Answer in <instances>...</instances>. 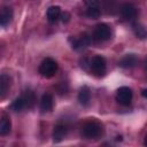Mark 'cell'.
<instances>
[{
    "label": "cell",
    "instance_id": "cell-1",
    "mask_svg": "<svg viewBox=\"0 0 147 147\" xmlns=\"http://www.w3.org/2000/svg\"><path fill=\"white\" fill-rule=\"evenodd\" d=\"M103 127L96 121H88L82 127V136L86 139H95L102 136Z\"/></svg>",
    "mask_w": 147,
    "mask_h": 147
},
{
    "label": "cell",
    "instance_id": "cell-2",
    "mask_svg": "<svg viewBox=\"0 0 147 147\" xmlns=\"http://www.w3.org/2000/svg\"><path fill=\"white\" fill-rule=\"evenodd\" d=\"M106 60L101 55H95L88 60V70L95 77H103L106 74Z\"/></svg>",
    "mask_w": 147,
    "mask_h": 147
},
{
    "label": "cell",
    "instance_id": "cell-3",
    "mask_svg": "<svg viewBox=\"0 0 147 147\" xmlns=\"http://www.w3.org/2000/svg\"><path fill=\"white\" fill-rule=\"evenodd\" d=\"M57 71V63L51 57H46L39 65V74L45 78L53 77Z\"/></svg>",
    "mask_w": 147,
    "mask_h": 147
},
{
    "label": "cell",
    "instance_id": "cell-4",
    "mask_svg": "<svg viewBox=\"0 0 147 147\" xmlns=\"http://www.w3.org/2000/svg\"><path fill=\"white\" fill-rule=\"evenodd\" d=\"M92 38L94 41L96 42H105L107 40H109L111 38V29L109 25L105 24V23H100L95 26Z\"/></svg>",
    "mask_w": 147,
    "mask_h": 147
},
{
    "label": "cell",
    "instance_id": "cell-5",
    "mask_svg": "<svg viewBox=\"0 0 147 147\" xmlns=\"http://www.w3.org/2000/svg\"><path fill=\"white\" fill-rule=\"evenodd\" d=\"M116 100L123 106H129L132 101V91L127 86H122L116 92Z\"/></svg>",
    "mask_w": 147,
    "mask_h": 147
},
{
    "label": "cell",
    "instance_id": "cell-6",
    "mask_svg": "<svg viewBox=\"0 0 147 147\" xmlns=\"http://www.w3.org/2000/svg\"><path fill=\"white\" fill-rule=\"evenodd\" d=\"M92 40H93V38L91 36H88L87 33H84L72 41V48L75 51H83L91 45Z\"/></svg>",
    "mask_w": 147,
    "mask_h": 147
},
{
    "label": "cell",
    "instance_id": "cell-7",
    "mask_svg": "<svg viewBox=\"0 0 147 147\" xmlns=\"http://www.w3.org/2000/svg\"><path fill=\"white\" fill-rule=\"evenodd\" d=\"M137 14H138V10H137L136 6H133L132 3H124L121 7V15L126 21H131V20L136 18Z\"/></svg>",
    "mask_w": 147,
    "mask_h": 147
},
{
    "label": "cell",
    "instance_id": "cell-8",
    "mask_svg": "<svg viewBox=\"0 0 147 147\" xmlns=\"http://www.w3.org/2000/svg\"><path fill=\"white\" fill-rule=\"evenodd\" d=\"M68 133V126L64 123H59L54 126L53 130V141L54 142H60L64 139V137Z\"/></svg>",
    "mask_w": 147,
    "mask_h": 147
},
{
    "label": "cell",
    "instance_id": "cell-9",
    "mask_svg": "<svg viewBox=\"0 0 147 147\" xmlns=\"http://www.w3.org/2000/svg\"><path fill=\"white\" fill-rule=\"evenodd\" d=\"M138 62V57L136 54H126L125 56H123L119 62H118V65L121 68H124V69H129V68H132L137 64Z\"/></svg>",
    "mask_w": 147,
    "mask_h": 147
},
{
    "label": "cell",
    "instance_id": "cell-10",
    "mask_svg": "<svg viewBox=\"0 0 147 147\" xmlns=\"http://www.w3.org/2000/svg\"><path fill=\"white\" fill-rule=\"evenodd\" d=\"M61 14H62L61 8L59 6H51L47 9L46 16H47V20L49 23H56L61 18Z\"/></svg>",
    "mask_w": 147,
    "mask_h": 147
},
{
    "label": "cell",
    "instance_id": "cell-11",
    "mask_svg": "<svg viewBox=\"0 0 147 147\" xmlns=\"http://www.w3.org/2000/svg\"><path fill=\"white\" fill-rule=\"evenodd\" d=\"M78 101L84 107H86V106L90 105V101H91V91H90V88L86 85H84L83 87H80L79 93H78Z\"/></svg>",
    "mask_w": 147,
    "mask_h": 147
},
{
    "label": "cell",
    "instance_id": "cell-12",
    "mask_svg": "<svg viewBox=\"0 0 147 147\" xmlns=\"http://www.w3.org/2000/svg\"><path fill=\"white\" fill-rule=\"evenodd\" d=\"M11 18H13V10L10 7H3L1 9V14H0V24L2 28L7 26L10 22H11Z\"/></svg>",
    "mask_w": 147,
    "mask_h": 147
},
{
    "label": "cell",
    "instance_id": "cell-13",
    "mask_svg": "<svg viewBox=\"0 0 147 147\" xmlns=\"http://www.w3.org/2000/svg\"><path fill=\"white\" fill-rule=\"evenodd\" d=\"M53 108V96L49 93H45L41 96L40 100V109L42 113H47L51 111Z\"/></svg>",
    "mask_w": 147,
    "mask_h": 147
},
{
    "label": "cell",
    "instance_id": "cell-14",
    "mask_svg": "<svg viewBox=\"0 0 147 147\" xmlns=\"http://www.w3.org/2000/svg\"><path fill=\"white\" fill-rule=\"evenodd\" d=\"M10 84H11V78L8 75L2 74L0 76V96L1 98L6 95V93L10 88Z\"/></svg>",
    "mask_w": 147,
    "mask_h": 147
},
{
    "label": "cell",
    "instance_id": "cell-15",
    "mask_svg": "<svg viewBox=\"0 0 147 147\" xmlns=\"http://www.w3.org/2000/svg\"><path fill=\"white\" fill-rule=\"evenodd\" d=\"M10 129H11V123H10V119L8 116H2L1 117V121H0V134L1 136H6L10 132Z\"/></svg>",
    "mask_w": 147,
    "mask_h": 147
},
{
    "label": "cell",
    "instance_id": "cell-16",
    "mask_svg": "<svg viewBox=\"0 0 147 147\" xmlns=\"http://www.w3.org/2000/svg\"><path fill=\"white\" fill-rule=\"evenodd\" d=\"M22 96H23V99H24V101H25V106H26L28 109H30V108H32V107L34 106L36 95H34V92H33V91L26 90V91H24V93H23Z\"/></svg>",
    "mask_w": 147,
    "mask_h": 147
},
{
    "label": "cell",
    "instance_id": "cell-17",
    "mask_svg": "<svg viewBox=\"0 0 147 147\" xmlns=\"http://www.w3.org/2000/svg\"><path fill=\"white\" fill-rule=\"evenodd\" d=\"M132 29H133L134 34L138 38H140V39H146L147 38V29L144 25H141L140 23H138V22L133 23L132 24Z\"/></svg>",
    "mask_w": 147,
    "mask_h": 147
},
{
    "label": "cell",
    "instance_id": "cell-18",
    "mask_svg": "<svg viewBox=\"0 0 147 147\" xmlns=\"http://www.w3.org/2000/svg\"><path fill=\"white\" fill-rule=\"evenodd\" d=\"M10 108H11L15 113H20V111H22L24 108H26V106H25V101H24L23 96L21 95V96H18V98H16V99L13 101Z\"/></svg>",
    "mask_w": 147,
    "mask_h": 147
},
{
    "label": "cell",
    "instance_id": "cell-19",
    "mask_svg": "<svg viewBox=\"0 0 147 147\" xmlns=\"http://www.w3.org/2000/svg\"><path fill=\"white\" fill-rule=\"evenodd\" d=\"M102 2H103L105 9L107 10L108 14H114L115 13L117 0H102Z\"/></svg>",
    "mask_w": 147,
    "mask_h": 147
},
{
    "label": "cell",
    "instance_id": "cell-20",
    "mask_svg": "<svg viewBox=\"0 0 147 147\" xmlns=\"http://www.w3.org/2000/svg\"><path fill=\"white\" fill-rule=\"evenodd\" d=\"M86 16H88L90 18H98L101 15V10L100 8H86Z\"/></svg>",
    "mask_w": 147,
    "mask_h": 147
},
{
    "label": "cell",
    "instance_id": "cell-21",
    "mask_svg": "<svg viewBox=\"0 0 147 147\" xmlns=\"http://www.w3.org/2000/svg\"><path fill=\"white\" fill-rule=\"evenodd\" d=\"M86 8H100V1L99 0H83Z\"/></svg>",
    "mask_w": 147,
    "mask_h": 147
},
{
    "label": "cell",
    "instance_id": "cell-22",
    "mask_svg": "<svg viewBox=\"0 0 147 147\" xmlns=\"http://www.w3.org/2000/svg\"><path fill=\"white\" fill-rule=\"evenodd\" d=\"M69 14L68 13H63V14H61V21L62 22H64V23H67L68 21H69Z\"/></svg>",
    "mask_w": 147,
    "mask_h": 147
},
{
    "label": "cell",
    "instance_id": "cell-23",
    "mask_svg": "<svg viewBox=\"0 0 147 147\" xmlns=\"http://www.w3.org/2000/svg\"><path fill=\"white\" fill-rule=\"evenodd\" d=\"M141 95H142L144 98H147V90H142V91H141Z\"/></svg>",
    "mask_w": 147,
    "mask_h": 147
},
{
    "label": "cell",
    "instance_id": "cell-24",
    "mask_svg": "<svg viewBox=\"0 0 147 147\" xmlns=\"http://www.w3.org/2000/svg\"><path fill=\"white\" fill-rule=\"evenodd\" d=\"M144 144H145V145H146V146H147V136H146V137H145V141H144Z\"/></svg>",
    "mask_w": 147,
    "mask_h": 147
}]
</instances>
